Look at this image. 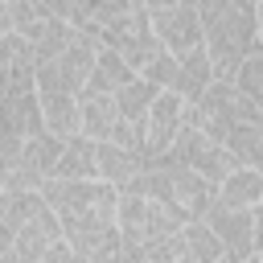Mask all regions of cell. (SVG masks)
Listing matches in <instances>:
<instances>
[{
    "instance_id": "cell-1",
    "label": "cell",
    "mask_w": 263,
    "mask_h": 263,
    "mask_svg": "<svg viewBox=\"0 0 263 263\" xmlns=\"http://www.w3.org/2000/svg\"><path fill=\"white\" fill-rule=\"evenodd\" d=\"M41 197L53 205L62 234L74 247V259L86 263L123 259V238L115 226L119 185L103 177H49L41 185Z\"/></svg>"
},
{
    "instance_id": "cell-17",
    "label": "cell",
    "mask_w": 263,
    "mask_h": 263,
    "mask_svg": "<svg viewBox=\"0 0 263 263\" xmlns=\"http://www.w3.org/2000/svg\"><path fill=\"white\" fill-rule=\"evenodd\" d=\"M82 99V132L90 140H111L115 123H119V107H115V95L99 90V95H78Z\"/></svg>"
},
{
    "instance_id": "cell-9",
    "label": "cell",
    "mask_w": 263,
    "mask_h": 263,
    "mask_svg": "<svg viewBox=\"0 0 263 263\" xmlns=\"http://www.w3.org/2000/svg\"><path fill=\"white\" fill-rule=\"evenodd\" d=\"M58 152H62V136H53L49 127L25 136L8 185H16V189H41V185L53 177V168H58ZM8 185H4V189H8Z\"/></svg>"
},
{
    "instance_id": "cell-8",
    "label": "cell",
    "mask_w": 263,
    "mask_h": 263,
    "mask_svg": "<svg viewBox=\"0 0 263 263\" xmlns=\"http://www.w3.org/2000/svg\"><path fill=\"white\" fill-rule=\"evenodd\" d=\"M205 222H210V230L222 238L226 259H259V251H255V218H251V205H230V201L214 197V205L205 210Z\"/></svg>"
},
{
    "instance_id": "cell-6",
    "label": "cell",
    "mask_w": 263,
    "mask_h": 263,
    "mask_svg": "<svg viewBox=\"0 0 263 263\" xmlns=\"http://www.w3.org/2000/svg\"><path fill=\"white\" fill-rule=\"evenodd\" d=\"M95 53H99V37L82 33L62 49L53 53L49 62H37V90H70V95H82L86 78H90V66H95Z\"/></svg>"
},
{
    "instance_id": "cell-7",
    "label": "cell",
    "mask_w": 263,
    "mask_h": 263,
    "mask_svg": "<svg viewBox=\"0 0 263 263\" xmlns=\"http://www.w3.org/2000/svg\"><path fill=\"white\" fill-rule=\"evenodd\" d=\"M168 156L181 160V164H189V168H197V173L210 177L214 185L238 164V160L230 156V148H226L218 136H210L205 127H197V123H181V132H177L173 144H168Z\"/></svg>"
},
{
    "instance_id": "cell-25",
    "label": "cell",
    "mask_w": 263,
    "mask_h": 263,
    "mask_svg": "<svg viewBox=\"0 0 263 263\" xmlns=\"http://www.w3.org/2000/svg\"><path fill=\"white\" fill-rule=\"evenodd\" d=\"M115 4H119V8H140L144 0H115Z\"/></svg>"
},
{
    "instance_id": "cell-24",
    "label": "cell",
    "mask_w": 263,
    "mask_h": 263,
    "mask_svg": "<svg viewBox=\"0 0 263 263\" xmlns=\"http://www.w3.org/2000/svg\"><path fill=\"white\" fill-rule=\"evenodd\" d=\"M140 74H144L148 82H156V86H173V78H177V53L160 45V49L140 66Z\"/></svg>"
},
{
    "instance_id": "cell-18",
    "label": "cell",
    "mask_w": 263,
    "mask_h": 263,
    "mask_svg": "<svg viewBox=\"0 0 263 263\" xmlns=\"http://www.w3.org/2000/svg\"><path fill=\"white\" fill-rule=\"evenodd\" d=\"M181 238H185V263H218V259H226V247L210 230L205 218H189L181 226Z\"/></svg>"
},
{
    "instance_id": "cell-21",
    "label": "cell",
    "mask_w": 263,
    "mask_h": 263,
    "mask_svg": "<svg viewBox=\"0 0 263 263\" xmlns=\"http://www.w3.org/2000/svg\"><path fill=\"white\" fill-rule=\"evenodd\" d=\"M156 82H148L144 74H136L132 82H123L119 90H115V107H119V119H127V123H144L148 119V107H152V99H156Z\"/></svg>"
},
{
    "instance_id": "cell-2",
    "label": "cell",
    "mask_w": 263,
    "mask_h": 263,
    "mask_svg": "<svg viewBox=\"0 0 263 263\" xmlns=\"http://www.w3.org/2000/svg\"><path fill=\"white\" fill-rule=\"evenodd\" d=\"M201 45L218 78H234L242 58L259 49V0H197Z\"/></svg>"
},
{
    "instance_id": "cell-28",
    "label": "cell",
    "mask_w": 263,
    "mask_h": 263,
    "mask_svg": "<svg viewBox=\"0 0 263 263\" xmlns=\"http://www.w3.org/2000/svg\"><path fill=\"white\" fill-rule=\"evenodd\" d=\"M259 259H263V251H259Z\"/></svg>"
},
{
    "instance_id": "cell-19",
    "label": "cell",
    "mask_w": 263,
    "mask_h": 263,
    "mask_svg": "<svg viewBox=\"0 0 263 263\" xmlns=\"http://www.w3.org/2000/svg\"><path fill=\"white\" fill-rule=\"evenodd\" d=\"M218 197L230 205H255L263 197V173L255 164H234L222 181H218Z\"/></svg>"
},
{
    "instance_id": "cell-16",
    "label": "cell",
    "mask_w": 263,
    "mask_h": 263,
    "mask_svg": "<svg viewBox=\"0 0 263 263\" xmlns=\"http://www.w3.org/2000/svg\"><path fill=\"white\" fill-rule=\"evenodd\" d=\"M95 148H99V140H90L86 132L66 136V140H62V152H58V168H53V177H99Z\"/></svg>"
},
{
    "instance_id": "cell-20",
    "label": "cell",
    "mask_w": 263,
    "mask_h": 263,
    "mask_svg": "<svg viewBox=\"0 0 263 263\" xmlns=\"http://www.w3.org/2000/svg\"><path fill=\"white\" fill-rule=\"evenodd\" d=\"M8 21L21 37H29V45L58 21V12L45 4V0H8Z\"/></svg>"
},
{
    "instance_id": "cell-3",
    "label": "cell",
    "mask_w": 263,
    "mask_h": 263,
    "mask_svg": "<svg viewBox=\"0 0 263 263\" xmlns=\"http://www.w3.org/2000/svg\"><path fill=\"white\" fill-rule=\"evenodd\" d=\"M123 189H132V193H148V197L173 205L185 222H189V218H205V210H210L214 197H218V185H214L210 177H201L197 168L173 160L168 152L156 156V160H148Z\"/></svg>"
},
{
    "instance_id": "cell-11",
    "label": "cell",
    "mask_w": 263,
    "mask_h": 263,
    "mask_svg": "<svg viewBox=\"0 0 263 263\" xmlns=\"http://www.w3.org/2000/svg\"><path fill=\"white\" fill-rule=\"evenodd\" d=\"M185 103H189V99H181L173 86H160V90H156V99H152V107H148V119H144V156H148V160H156V156L168 152L173 136H177L181 123H185Z\"/></svg>"
},
{
    "instance_id": "cell-13",
    "label": "cell",
    "mask_w": 263,
    "mask_h": 263,
    "mask_svg": "<svg viewBox=\"0 0 263 263\" xmlns=\"http://www.w3.org/2000/svg\"><path fill=\"white\" fill-rule=\"evenodd\" d=\"M218 74H214V62H210V53H205V45H197V49H189V53H181L177 58V78H173V90L181 95V99H201L205 95V86L214 82Z\"/></svg>"
},
{
    "instance_id": "cell-12",
    "label": "cell",
    "mask_w": 263,
    "mask_h": 263,
    "mask_svg": "<svg viewBox=\"0 0 263 263\" xmlns=\"http://www.w3.org/2000/svg\"><path fill=\"white\" fill-rule=\"evenodd\" d=\"M136 78V70L127 66V58L119 53V49H111V45H99V53H95V66H90V78H86V86H82V95H99V90H107V95H115L123 82H132Z\"/></svg>"
},
{
    "instance_id": "cell-27",
    "label": "cell",
    "mask_w": 263,
    "mask_h": 263,
    "mask_svg": "<svg viewBox=\"0 0 263 263\" xmlns=\"http://www.w3.org/2000/svg\"><path fill=\"white\" fill-rule=\"evenodd\" d=\"M255 168H259V173H263V156H259V164H255Z\"/></svg>"
},
{
    "instance_id": "cell-15",
    "label": "cell",
    "mask_w": 263,
    "mask_h": 263,
    "mask_svg": "<svg viewBox=\"0 0 263 263\" xmlns=\"http://www.w3.org/2000/svg\"><path fill=\"white\" fill-rule=\"evenodd\" d=\"M95 160H99V177L111 181V185H119V189H123V185L148 164L140 152H132V148H123V144H115V140H99Z\"/></svg>"
},
{
    "instance_id": "cell-10",
    "label": "cell",
    "mask_w": 263,
    "mask_h": 263,
    "mask_svg": "<svg viewBox=\"0 0 263 263\" xmlns=\"http://www.w3.org/2000/svg\"><path fill=\"white\" fill-rule=\"evenodd\" d=\"M148 16H152V29H156L160 45L173 49L177 58L201 45V12H197V0H173V4L156 8V12H148Z\"/></svg>"
},
{
    "instance_id": "cell-22",
    "label": "cell",
    "mask_w": 263,
    "mask_h": 263,
    "mask_svg": "<svg viewBox=\"0 0 263 263\" xmlns=\"http://www.w3.org/2000/svg\"><path fill=\"white\" fill-rule=\"evenodd\" d=\"M226 148L238 164H259L263 156V119H242L226 132Z\"/></svg>"
},
{
    "instance_id": "cell-5",
    "label": "cell",
    "mask_w": 263,
    "mask_h": 263,
    "mask_svg": "<svg viewBox=\"0 0 263 263\" xmlns=\"http://www.w3.org/2000/svg\"><path fill=\"white\" fill-rule=\"evenodd\" d=\"M242 119H263V111H259L230 78H214L201 99L185 103V123L205 127V132L218 136L222 144H226V132H230L234 123H242Z\"/></svg>"
},
{
    "instance_id": "cell-4",
    "label": "cell",
    "mask_w": 263,
    "mask_h": 263,
    "mask_svg": "<svg viewBox=\"0 0 263 263\" xmlns=\"http://www.w3.org/2000/svg\"><path fill=\"white\" fill-rule=\"evenodd\" d=\"M181 214L148 193H132V189H119V205H115V226H119V238H123V259H136L148 242L181 230Z\"/></svg>"
},
{
    "instance_id": "cell-23",
    "label": "cell",
    "mask_w": 263,
    "mask_h": 263,
    "mask_svg": "<svg viewBox=\"0 0 263 263\" xmlns=\"http://www.w3.org/2000/svg\"><path fill=\"white\" fill-rule=\"evenodd\" d=\"M230 82H234V86H238V90H242V95L263 111V45H259V49H251V53L242 58V66L234 70V78H230Z\"/></svg>"
},
{
    "instance_id": "cell-14",
    "label": "cell",
    "mask_w": 263,
    "mask_h": 263,
    "mask_svg": "<svg viewBox=\"0 0 263 263\" xmlns=\"http://www.w3.org/2000/svg\"><path fill=\"white\" fill-rule=\"evenodd\" d=\"M41 95V115H45V127L53 136H74L82 132V99L70 95V90H37Z\"/></svg>"
},
{
    "instance_id": "cell-26",
    "label": "cell",
    "mask_w": 263,
    "mask_h": 263,
    "mask_svg": "<svg viewBox=\"0 0 263 263\" xmlns=\"http://www.w3.org/2000/svg\"><path fill=\"white\" fill-rule=\"evenodd\" d=\"M259 45H263V0H259Z\"/></svg>"
}]
</instances>
